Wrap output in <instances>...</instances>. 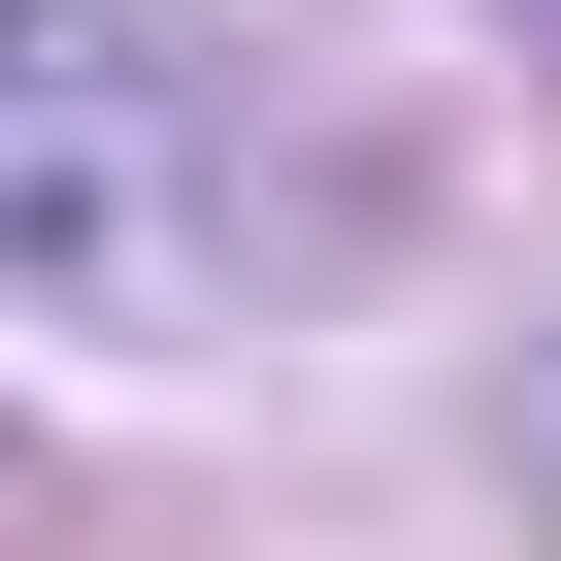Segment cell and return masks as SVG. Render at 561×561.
<instances>
[{
	"instance_id": "obj_1",
	"label": "cell",
	"mask_w": 561,
	"mask_h": 561,
	"mask_svg": "<svg viewBox=\"0 0 561 561\" xmlns=\"http://www.w3.org/2000/svg\"><path fill=\"white\" fill-rule=\"evenodd\" d=\"M528 462H561V397H528Z\"/></svg>"
}]
</instances>
